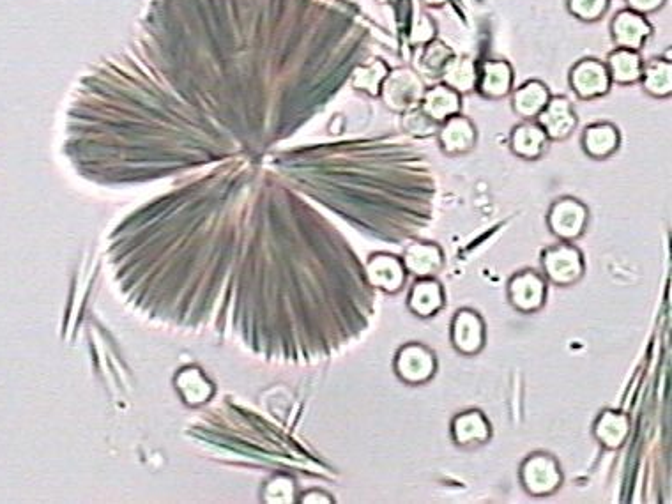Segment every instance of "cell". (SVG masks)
<instances>
[{
	"instance_id": "obj_1",
	"label": "cell",
	"mask_w": 672,
	"mask_h": 504,
	"mask_svg": "<svg viewBox=\"0 0 672 504\" xmlns=\"http://www.w3.org/2000/svg\"><path fill=\"white\" fill-rule=\"evenodd\" d=\"M425 91V84L416 71L398 68L390 71L388 77L384 78L379 96L390 110L404 114L420 105Z\"/></svg>"
},
{
	"instance_id": "obj_2",
	"label": "cell",
	"mask_w": 672,
	"mask_h": 504,
	"mask_svg": "<svg viewBox=\"0 0 672 504\" xmlns=\"http://www.w3.org/2000/svg\"><path fill=\"white\" fill-rule=\"evenodd\" d=\"M520 478L529 494L533 496H549L561 485V471L558 462L545 453H535L524 462Z\"/></svg>"
},
{
	"instance_id": "obj_3",
	"label": "cell",
	"mask_w": 672,
	"mask_h": 504,
	"mask_svg": "<svg viewBox=\"0 0 672 504\" xmlns=\"http://www.w3.org/2000/svg\"><path fill=\"white\" fill-rule=\"evenodd\" d=\"M609 69L596 59H582L570 71V85L581 100L604 96L611 89Z\"/></svg>"
},
{
	"instance_id": "obj_4",
	"label": "cell",
	"mask_w": 672,
	"mask_h": 504,
	"mask_svg": "<svg viewBox=\"0 0 672 504\" xmlns=\"http://www.w3.org/2000/svg\"><path fill=\"white\" fill-rule=\"evenodd\" d=\"M543 268L552 282L558 285H572L584 273V262L577 248L559 245L545 252Z\"/></svg>"
},
{
	"instance_id": "obj_5",
	"label": "cell",
	"mask_w": 672,
	"mask_h": 504,
	"mask_svg": "<svg viewBox=\"0 0 672 504\" xmlns=\"http://www.w3.org/2000/svg\"><path fill=\"white\" fill-rule=\"evenodd\" d=\"M395 368L402 381L409 382V384H421V382L428 381L436 372V358L427 347L420 344H409L398 352Z\"/></svg>"
},
{
	"instance_id": "obj_6",
	"label": "cell",
	"mask_w": 672,
	"mask_h": 504,
	"mask_svg": "<svg viewBox=\"0 0 672 504\" xmlns=\"http://www.w3.org/2000/svg\"><path fill=\"white\" fill-rule=\"evenodd\" d=\"M586 223H588V209L582 206L579 200L561 199L550 209V229L565 241L581 236Z\"/></svg>"
},
{
	"instance_id": "obj_7",
	"label": "cell",
	"mask_w": 672,
	"mask_h": 504,
	"mask_svg": "<svg viewBox=\"0 0 672 504\" xmlns=\"http://www.w3.org/2000/svg\"><path fill=\"white\" fill-rule=\"evenodd\" d=\"M612 38L618 48L639 52L651 36V25L644 16L630 9L619 11L611 23Z\"/></svg>"
},
{
	"instance_id": "obj_8",
	"label": "cell",
	"mask_w": 672,
	"mask_h": 504,
	"mask_svg": "<svg viewBox=\"0 0 672 504\" xmlns=\"http://www.w3.org/2000/svg\"><path fill=\"white\" fill-rule=\"evenodd\" d=\"M536 119L549 140H563L577 128V115L573 112L572 103L561 96L550 98Z\"/></svg>"
},
{
	"instance_id": "obj_9",
	"label": "cell",
	"mask_w": 672,
	"mask_h": 504,
	"mask_svg": "<svg viewBox=\"0 0 672 504\" xmlns=\"http://www.w3.org/2000/svg\"><path fill=\"white\" fill-rule=\"evenodd\" d=\"M513 69L506 61L489 59L478 69L476 89L489 100H501L512 91Z\"/></svg>"
},
{
	"instance_id": "obj_10",
	"label": "cell",
	"mask_w": 672,
	"mask_h": 504,
	"mask_svg": "<svg viewBox=\"0 0 672 504\" xmlns=\"http://www.w3.org/2000/svg\"><path fill=\"white\" fill-rule=\"evenodd\" d=\"M510 299L520 312H535L545 301V283L535 271H522L510 282Z\"/></svg>"
},
{
	"instance_id": "obj_11",
	"label": "cell",
	"mask_w": 672,
	"mask_h": 504,
	"mask_svg": "<svg viewBox=\"0 0 672 504\" xmlns=\"http://www.w3.org/2000/svg\"><path fill=\"white\" fill-rule=\"evenodd\" d=\"M451 338L462 354H476L485 342L482 317L473 310H460L453 321Z\"/></svg>"
},
{
	"instance_id": "obj_12",
	"label": "cell",
	"mask_w": 672,
	"mask_h": 504,
	"mask_svg": "<svg viewBox=\"0 0 672 504\" xmlns=\"http://www.w3.org/2000/svg\"><path fill=\"white\" fill-rule=\"evenodd\" d=\"M439 142L444 153L450 156L469 153L476 144L473 123L464 115H453L448 121H444L443 128L439 130Z\"/></svg>"
},
{
	"instance_id": "obj_13",
	"label": "cell",
	"mask_w": 672,
	"mask_h": 504,
	"mask_svg": "<svg viewBox=\"0 0 672 504\" xmlns=\"http://www.w3.org/2000/svg\"><path fill=\"white\" fill-rule=\"evenodd\" d=\"M421 110L434 119L436 123L443 124L453 115H457L462 107L459 92L453 91L448 85L439 84L430 87L423 94Z\"/></svg>"
},
{
	"instance_id": "obj_14",
	"label": "cell",
	"mask_w": 672,
	"mask_h": 504,
	"mask_svg": "<svg viewBox=\"0 0 672 504\" xmlns=\"http://www.w3.org/2000/svg\"><path fill=\"white\" fill-rule=\"evenodd\" d=\"M368 280L382 291L397 292L404 287L405 269L397 257L377 253L368 260Z\"/></svg>"
},
{
	"instance_id": "obj_15",
	"label": "cell",
	"mask_w": 672,
	"mask_h": 504,
	"mask_svg": "<svg viewBox=\"0 0 672 504\" xmlns=\"http://www.w3.org/2000/svg\"><path fill=\"white\" fill-rule=\"evenodd\" d=\"M443 262L441 248L432 243H414L405 250V269L416 276L436 275L443 268Z\"/></svg>"
},
{
	"instance_id": "obj_16",
	"label": "cell",
	"mask_w": 672,
	"mask_h": 504,
	"mask_svg": "<svg viewBox=\"0 0 672 504\" xmlns=\"http://www.w3.org/2000/svg\"><path fill=\"white\" fill-rule=\"evenodd\" d=\"M547 144H549L547 133L542 130L540 124L535 123L519 124L510 138L513 153L526 160L540 158Z\"/></svg>"
},
{
	"instance_id": "obj_17",
	"label": "cell",
	"mask_w": 672,
	"mask_h": 504,
	"mask_svg": "<svg viewBox=\"0 0 672 504\" xmlns=\"http://www.w3.org/2000/svg\"><path fill=\"white\" fill-rule=\"evenodd\" d=\"M619 140V131L612 124H591L584 131L582 146L591 158L602 160L618 151Z\"/></svg>"
},
{
	"instance_id": "obj_18",
	"label": "cell",
	"mask_w": 672,
	"mask_h": 504,
	"mask_svg": "<svg viewBox=\"0 0 672 504\" xmlns=\"http://www.w3.org/2000/svg\"><path fill=\"white\" fill-rule=\"evenodd\" d=\"M549 100L550 92L547 85L538 80H531L513 94V110L524 119H535Z\"/></svg>"
},
{
	"instance_id": "obj_19",
	"label": "cell",
	"mask_w": 672,
	"mask_h": 504,
	"mask_svg": "<svg viewBox=\"0 0 672 504\" xmlns=\"http://www.w3.org/2000/svg\"><path fill=\"white\" fill-rule=\"evenodd\" d=\"M609 69L611 82L619 85H630L639 82L642 77V59L639 52L618 48L609 55V62L605 64Z\"/></svg>"
},
{
	"instance_id": "obj_20",
	"label": "cell",
	"mask_w": 672,
	"mask_h": 504,
	"mask_svg": "<svg viewBox=\"0 0 672 504\" xmlns=\"http://www.w3.org/2000/svg\"><path fill=\"white\" fill-rule=\"evenodd\" d=\"M642 85L644 91L655 98H667L672 92V64L671 59H651L642 64Z\"/></svg>"
},
{
	"instance_id": "obj_21",
	"label": "cell",
	"mask_w": 672,
	"mask_h": 504,
	"mask_svg": "<svg viewBox=\"0 0 672 504\" xmlns=\"http://www.w3.org/2000/svg\"><path fill=\"white\" fill-rule=\"evenodd\" d=\"M441 78H443L444 85H448L453 91L466 94V92L474 91L478 85V68L471 57L455 55L444 68Z\"/></svg>"
},
{
	"instance_id": "obj_22",
	"label": "cell",
	"mask_w": 672,
	"mask_h": 504,
	"mask_svg": "<svg viewBox=\"0 0 672 504\" xmlns=\"http://www.w3.org/2000/svg\"><path fill=\"white\" fill-rule=\"evenodd\" d=\"M453 437L459 444L485 443L490 437V427L480 411L462 413L453 421Z\"/></svg>"
},
{
	"instance_id": "obj_23",
	"label": "cell",
	"mask_w": 672,
	"mask_h": 504,
	"mask_svg": "<svg viewBox=\"0 0 672 504\" xmlns=\"http://www.w3.org/2000/svg\"><path fill=\"white\" fill-rule=\"evenodd\" d=\"M444 305L443 287L436 280H420L411 291L409 306L414 314L420 317H430L441 310Z\"/></svg>"
},
{
	"instance_id": "obj_24",
	"label": "cell",
	"mask_w": 672,
	"mask_h": 504,
	"mask_svg": "<svg viewBox=\"0 0 672 504\" xmlns=\"http://www.w3.org/2000/svg\"><path fill=\"white\" fill-rule=\"evenodd\" d=\"M628 432H630V421H628L627 414L605 411L596 421V437L600 439V443L612 450L625 443Z\"/></svg>"
},
{
	"instance_id": "obj_25",
	"label": "cell",
	"mask_w": 672,
	"mask_h": 504,
	"mask_svg": "<svg viewBox=\"0 0 672 504\" xmlns=\"http://www.w3.org/2000/svg\"><path fill=\"white\" fill-rule=\"evenodd\" d=\"M388 73H390V68L386 66V62L381 61V59H374V61L356 68L354 75H352V85H354V89L367 92L370 96H379L382 82H384V78L388 77Z\"/></svg>"
},
{
	"instance_id": "obj_26",
	"label": "cell",
	"mask_w": 672,
	"mask_h": 504,
	"mask_svg": "<svg viewBox=\"0 0 672 504\" xmlns=\"http://www.w3.org/2000/svg\"><path fill=\"white\" fill-rule=\"evenodd\" d=\"M455 57L450 46L444 45L443 41L432 39L430 43L425 45L420 57V68L427 77L441 78L444 68L448 66V62Z\"/></svg>"
},
{
	"instance_id": "obj_27",
	"label": "cell",
	"mask_w": 672,
	"mask_h": 504,
	"mask_svg": "<svg viewBox=\"0 0 672 504\" xmlns=\"http://www.w3.org/2000/svg\"><path fill=\"white\" fill-rule=\"evenodd\" d=\"M402 126H404L405 131H409L411 135H416V137H432V135L439 133V123L430 119L421 108H413V110L404 112Z\"/></svg>"
},
{
	"instance_id": "obj_28",
	"label": "cell",
	"mask_w": 672,
	"mask_h": 504,
	"mask_svg": "<svg viewBox=\"0 0 672 504\" xmlns=\"http://www.w3.org/2000/svg\"><path fill=\"white\" fill-rule=\"evenodd\" d=\"M611 0H568V9L582 22H598L604 18Z\"/></svg>"
},
{
	"instance_id": "obj_29",
	"label": "cell",
	"mask_w": 672,
	"mask_h": 504,
	"mask_svg": "<svg viewBox=\"0 0 672 504\" xmlns=\"http://www.w3.org/2000/svg\"><path fill=\"white\" fill-rule=\"evenodd\" d=\"M411 43L413 45H427L436 38V23L428 15L418 13L411 22Z\"/></svg>"
},
{
	"instance_id": "obj_30",
	"label": "cell",
	"mask_w": 672,
	"mask_h": 504,
	"mask_svg": "<svg viewBox=\"0 0 672 504\" xmlns=\"http://www.w3.org/2000/svg\"><path fill=\"white\" fill-rule=\"evenodd\" d=\"M625 2H627L630 11L642 16L655 13L665 4V0H625Z\"/></svg>"
},
{
	"instance_id": "obj_31",
	"label": "cell",
	"mask_w": 672,
	"mask_h": 504,
	"mask_svg": "<svg viewBox=\"0 0 672 504\" xmlns=\"http://www.w3.org/2000/svg\"><path fill=\"white\" fill-rule=\"evenodd\" d=\"M425 6H432V8H439V6H444L448 0H420Z\"/></svg>"
},
{
	"instance_id": "obj_32",
	"label": "cell",
	"mask_w": 672,
	"mask_h": 504,
	"mask_svg": "<svg viewBox=\"0 0 672 504\" xmlns=\"http://www.w3.org/2000/svg\"><path fill=\"white\" fill-rule=\"evenodd\" d=\"M377 2H381V4H393V2H398V0H377Z\"/></svg>"
}]
</instances>
